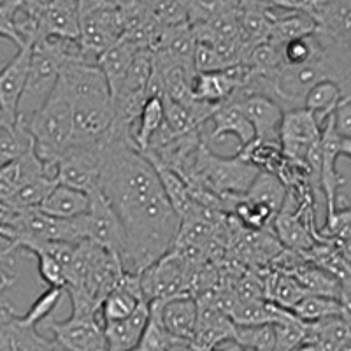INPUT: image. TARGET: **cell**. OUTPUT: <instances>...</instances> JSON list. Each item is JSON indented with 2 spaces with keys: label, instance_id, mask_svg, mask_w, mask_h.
Masks as SVG:
<instances>
[{
  "label": "cell",
  "instance_id": "7bdbcfd3",
  "mask_svg": "<svg viewBox=\"0 0 351 351\" xmlns=\"http://www.w3.org/2000/svg\"><path fill=\"white\" fill-rule=\"evenodd\" d=\"M169 351H195L190 343H184V341H174L172 346L169 348Z\"/></svg>",
  "mask_w": 351,
  "mask_h": 351
},
{
  "label": "cell",
  "instance_id": "f546056e",
  "mask_svg": "<svg viewBox=\"0 0 351 351\" xmlns=\"http://www.w3.org/2000/svg\"><path fill=\"white\" fill-rule=\"evenodd\" d=\"M291 313L306 324H315L322 319L341 316V304L337 299L324 295H307L297 304Z\"/></svg>",
  "mask_w": 351,
  "mask_h": 351
},
{
  "label": "cell",
  "instance_id": "b9f144b4",
  "mask_svg": "<svg viewBox=\"0 0 351 351\" xmlns=\"http://www.w3.org/2000/svg\"><path fill=\"white\" fill-rule=\"evenodd\" d=\"M215 351H253V350L241 346V344H237L236 341H228V343L221 344V346H219L218 350H215Z\"/></svg>",
  "mask_w": 351,
  "mask_h": 351
},
{
  "label": "cell",
  "instance_id": "1f68e13d",
  "mask_svg": "<svg viewBox=\"0 0 351 351\" xmlns=\"http://www.w3.org/2000/svg\"><path fill=\"white\" fill-rule=\"evenodd\" d=\"M276 346L274 351H297L304 343L307 335V324L300 322L293 313L288 319L274 324Z\"/></svg>",
  "mask_w": 351,
  "mask_h": 351
},
{
  "label": "cell",
  "instance_id": "7c38bea8",
  "mask_svg": "<svg viewBox=\"0 0 351 351\" xmlns=\"http://www.w3.org/2000/svg\"><path fill=\"white\" fill-rule=\"evenodd\" d=\"M315 40L325 77L339 86L343 100L351 102V37L335 39L318 28Z\"/></svg>",
  "mask_w": 351,
  "mask_h": 351
},
{
  "label": "cell",
  "instance_id": "ac0fdd59",
  "mask_svg": "<svg viewBox=\"0 0 351 351\" xmlns=\"http://www.w3.org/2000/svg\"><path fill=\"white\" fill-rule=\"evenodd\" d=\"M152 311L149 304L143 302L136 313L120 322L104 324L106 343L108 351H134L143 337L144 330L148 327Z\"/></svg>",
  "mask_w": 351,
  "mask_h": 351
},
{
  "label": "cell",
  "instance_id": "e575fe53",
  "mask_svg": "<svg viewBox=\"0 0 351 351\" xmlns=\"http://www.w3.org/2000/svg\"><path fill=\"white\" fill-rule=\"evenodd\" d=\"M149 11L160 25L181 27L188 21V2H149Z\"/></svg>",
  "mask_w": 351,
  "mask_h": 351
},
{
  "label": "cell",
  "instance_id": "52a82bcc",
  "mask_svg": "<svg viewBox=\"0 0 351 351\" xmlns=\"http://www.w3.org/2000/svg\"><path fill=\"white\" fill-rule=\"evenodd\" d=\"M44 328H48L53 341L72 351H108L104 334V322L100 316L71 315L64 322L49 316L44 319Z\"/></svg>",
  "mask_w": 351,
  "mask_h": 351
},
{
  "label": "cell",
  "instance_id": "9c48e42d",
  "mask_svg": "<svg viewBox=\"0 0 351 351\" xmlns=\"http://www.w3.org/2000/svg\"><path fill=\"white\" fill-rule=\"evenodd\" d=\"M322 139V128L306 109L285 112L281 125V149L291 164L306 167L311 148ZM307 169V167H306Z\"/></svg>",
  "mask_w": 351,
  "mask_h": 351
},
{
  "label": "cell",
  "instance_id": "8d00e7d4",
  "mask_svg": "<svg viewBox=\"0 0 351 351\" xmlns=\"http://www.w3.org/2000/svg\"><path fill=\"white\" fill-rule=\"evenodd\" d=\"M34 256L37 258L40 280L49 288H64L65 290V287H67V272H65L64 265L48 253H36Z\"/></svg>",
  "mask_w": 351,
  "mask_h": 351
},
{
  "label": "cell",
  "instance_id": "603a6c76",
  "mask_svg": "<svg viewBox=\"0 0 351 351\" xmlns=\"http://www.w3.org/2000/svg\"><path fill=\"white\" fill-rule=\"evenodd\" d=\"M341 102H343V95H341L339 86L332 81H319L307 93L304 100V109L315 116L319 128H324Z\"/></svg>",
  "mask_w": 351,
  "mask_h": 351
},
{
  "label": "cell",
  "instance_id": "8992f818",
  "mask_svg": "<svg viewBox=\"0 0 351 351\" xmlns=\"http://www.w3.org/2000/svg\"><path fill=\"white\" fill-rule=\"evenodd\" d=\"M190 262L178 250H171L165 256L141 272V288L146 302L169 300L180 295H190Z\"/></svg>",
  "mask_w": 351,
  "mask_h": 351
},
{
  "label": "cell",
  "instance_id": "d6986e66",
  "mask_svg": "<svg viewBox=\"0 0 351 351\" xmlns=\"http://www.w3.org/2000/svg\"><path fill=\"white\" fill-rule=\"evenodd\" d=\"M139 51L141 49H137L130 40L121 37L118 43L112 44L108 51L99 56L97 65H99V69L108 80L112 97L118 93V90L123 84L125 77H127L128 71H130L132 64L136 60V56L139 55Z\"/></svg>",
  "mask_w": 351,
  "mask_h": 351
},
{
  "label": "cell",
  "instance_id": "6da1fadb",
  "mask_svg": "<svg viewBox=\"0 0 351 351\" xmlns=\"http://www.w3.org/2000/svg\"><path fill=\"white\" fill-rule=\"evenodd\" d=\"M99 188L127 236L125 272L141 274L171 252L181 230L180 215L134 137L114 125L106 136Z\"/></svg>",
  "mask_w": 351,
  "mask_h": 351
},
{
  "label": "cell",
  "instance_id": "ba28073f",
  "mask_svg": "<svg viewBox=\"0 0 351 351\" xmlns=\"http://www.w3.org/2000/svg\"><path fill=\"white\" fill-rule=\"evenodd\" d=\"M88 219V241L99 244L123 262L127 253V236L120 218L111 208V204L102 195L100 188L90 193V209Z\"/></svg>",
  "mask_w": 351,
  "mask_h": 351
},
{
  "label": "cell",
  "instance_id": "ab89813d",
  "mask_svg": "<svg viewBox=\"0 0 351 351\" xmlns=\"http://www.w3.org/2000/svg\"><path fill=\"white\" fill-rule=\"evenodd\" d=\"M335 130L341 137L351 139V102L343 100L334 112Z\"/></svg>",
  "mask_w": 351,
  "mask_h": 351
},
{
  "label": "cell",
  "instance_id": "d6a6232c",
  "mask_svg": "<svg viewBox=\"0 0 351 351\" xmlns=\"http://www.w3.org/2000/svg\"><path fill=\"white\" fill-rule=\"evenodd\" d=\"M64 293V288H48V290L44 291L43 295L30 306V309H28L25 315H21L23 322H27L28 325L37 327V324L44 322V319H48L49 316H51V313L55 311V307L58 306V302L62 300Z\"/></svg>",
  "mask_w": 351,
  "mask_h": 351
},
{
  "label": "cell",
  "instance_id": "bcb514c9",
  "mask_svg": "<svg viewBox=\"0 0 351 351\" xmlns=\"http://www.w3.org/2000/svg\"><path fill=\"white\" fill-rule=\"evenodd\" d=\"M5 64H8V60H0V74H2V71H4Z\"/></svg>",
  "mask_w": 351,
  "mask_h": 351
},
{
  "label": "cell",
  "instance_id": "4dcf8cb0",
  "mask_svg": "<svg viewBox=\"0 0 351 351\" xmlns=\"http://www.w3.org/2000/svg\"><path fill=\"white\" fill-rule=\"evenodd\" d=\"M234 341L253 351H274V325H236Z\"/></svg>",
  "mask_w": 351,
  "mask_h": 351
},
{
  "label": "cell",
  "instance_id": "5bb4252c",
  "mask_svg": "<svg viewBox=\"0 0 351 351\" xmlns=\"http://www.w3.org/2000/svg\"><path fill=\"white\" fill-rule=\"evenodd\" d=\"M209 121L213 123V128L209 130V134L204 136V141L211 148L213 144L219 143V141L227 136H232L237 139V143H239V149L237 152L247 148L255 141V130H253L252 123H250V120L244 114L241 99H237V97H232L227 102L219 104L215 109Z\"/></svg>",
  "mask_w": 351,
  "mask_h": 351
},
{
  "label": "cell",
  "instance_id": "5b68a950",
  "mask_svg": "<svg viewBox=\"0 0 351 351\" xmlns=\"http://www.w3.org/2000/svg\"><path fill=\"white\" fill-rule=\"evenodd\" d=\"M80 40L97 64L99 56L123 37L125 27L120 2L80 0Z\"/></svg>",
  "mask_w": 351,
  "mask_h": 351
},
{
  "label": "cell",
  "instance_id": "d4e9b609",
  "mask_svg": "<svg viewBox=\"0 0 351 351\" xmlns=\"http://www.w3.org/2000/svg\"><path fill=\"white\" fill-rule=\"evenodd\" d=\"M165 125V106L164 99L160 97H149L141 111L139 121H137L136 132H134V143L141 153L146 149L149 141L160 132Z\"/></svg>",
  "mask_w": 351,
  "mask_h": 351
},
{
  "label": "cell",
  "instance_id": "30bf717a",
  "mask_svg": "<svg viewBox=\"0 0 351 351\" xmlns=\"http://www.w3.org/2000/svg\"><path fill=\"white\" fill-rule=\"evenodd\" d=\"M32 48V44H27L18 49L0 74V123H18V108L30 71Z\"/></svg>",
  "mask_w": 351,
  "mask_h": 351
},
{
  "label": "cell",
  "instance_id": "484cf974",
  "mask_svg": "<svg viewBox=\"0 0 351 351\" xmlns=\"http://www.w3.org/2000/svg\"><path fill=\"white\" fill-rule=\"evenodd\" d=\"M34 149V137L23 125L0 123V167Z\"/></svg>",
  "mask_w": 351,
  "mask_h": 351
},
{
  "label": "cell",
  "instance_id": "ee69618b",
  "mask_svg": "<svg viewBox=\"0 0 351 351\" xmlns=\"http://www.w3.org/2000/svg\"><path fill=\"white\" fill-rule=\"evenodd\" d=\"M341 155H344L346 158H350V162H351V139L341 137Z\"/></svg>",
  "mask_w": 351,
  "mask_h": 351
},
{
  "label": "cell",
  "instance_id": "836d02e7",
  "mask_svg": "<svg viewBox=\"0 0 351 351\" xmlns=\"http://www.w3.org/2000/svg\"><path fill=\"white\" fill-rule=\"evenodd\" d=\"M316 56V43L315 37H302V39H295L287 43L281 48V58H283V65H290V67H299V65H306Z\"/></svg>",
  "mask_w": 351,
  "mask_h": 351
},
{
  "label": "cell",
  "instance_id": "7402d4cb",
  "mask_svg": "<svg viewBox=\"0 0 351 351\" xmlns=\"http://www.w3.org/2000/svg\"><path fill=\"white\" fill-rule=\"evenodd\" d=\"M285 5V4H283ZM318 30V25L313 20L307 12L297 11L291 9L287 16L281 18L278 23L272 25L271 36H269V43L274 44L276 48H283L285 44L290 40L302 39V37H309Z\"/></svg>",
  "mask_w": 351,
  "mask_h": 351
},
{
  "label": "cell",
  "instance_id": "f35d334b",
  "mask_svg": "<svg viewBox=\"0 0 351 351\" xmlns=\"http://www.w3.org/2000/svg\"><path fill=\"white\" fill-rule=\"evenodd\" d=\"M21 0H5L0 2V37L4 39H11L16 44L18 49L21 48V40L14 28V12H16L18 5Z\"/></svg>",
  "mask_w": 351,
  "mask_h": 351
},
{
  "label": "cell",
  "instance_id": "277c9868",
  "mask_svg": "<svg viewBox=\"0 0 351 351\" xmlns=\"http://www.w3.org/2000/svg\"><path fill=\"white\" fill-rule=\"evenodd\" d=\"M64 64L65 56L62 49V39L48 37L34 44L30 71L18 108V125L28 128L30 121L44 108L60 81Z\"/></svg>",
  "mask_w": 351,
  "mask_h": 351
},
{
  "label": "cell",
  "instance_id": "f1b7e54d",
  "mask_svg": "<svg viewBox=\"0 0 351 351\" xmlns=\"http://www.w3.org/2000/svg\"><path fill=\"white\" fill-rule=\"evenodd\" d=\"M265 287H267L265 291L271 302L278 304L288 311H291L304 297L309 295L293 276L283 274V272H272Z\"/></svg>",
  "mask_w": 351,
  "mask_h": 351
},
{
  "label": "cell",
  "instance_id": "8fae6325",
  "mask_svg": "<svg viewBox=\"0 0 351 351\" xmlns=\"http://www.w3.org/2000/svg\"><path fill=\"white\" fill-rule=\"evenodd\" d=\"M149 311L176 341L192 343L199 324V302L192 295L155 300L149 302Z\"/></svg>",
  "mask_w": 351,
  "mask_h": 351
},
{
  "label": "cell",
  "instance_id": "44dd1931",
  "mask_svg": "<svg viewBox=\"0 0 351 351\" xmlns=\"http://www.w3.org/2000/svg\"><path fill=\"white\" fill-rule=\"evenodd\" d=\"M237 83L227 71L199 74L192 77L193 99L209 106H219L237 93Z\"/></svg>",
  "mask_w": 351,
  "mask_h": 351
},
{
  "label": "cell",
  "instance_id": "3957f363",
  "mask_svg": "<svg viewBox=\"0 0 351 351\" xmlns=\"http://www.w3.org/2000/svg\"><path fill=\"white\" fill-rule=\"evenodd\" d=\"M260 172H262L260 169H256L239 155L232 158L216 155L211 146H208L204 141L197 152L186 183L206 188L221 199L241 197L246 195Z\"/></svg>",
  "mask_w": 351,
  "mask_h": 351
},
{
  "label": "cell",
  "instance_id": "60d3db41",
  "mask_svg": "<svg viewBox=\"0 0 351 351\" xmlns=\"http://www.w3.org/2000/svg\"><path fill=\"white\" fill-rule=\"evenodd\" d=\"M332 246L341 253L344 260L351 265V236L350 237H337V239H332L328 241Z\"/></svg>",
  "mask_w": 351,
  "mask_h": 351
},
{
  "label": "cell",
  "instance_id": "83f0119b",
  "mask_svg": "<svg viewBox=\"0 0 351 351\" xmlns=\"http://www.w3.org/2000/svg\"><path fill=\"white\" fill-rule=\"evenodd\" d=\"M288 190L287 184L271 172H260L256 180L253 181L252 188L247 190V199L255 200V202L265 204L274 213H280L287 200Z\"/></svg>",
  "mask_w": 351,
  "mask_h": 351
},
{
  "label": "cell",
  "instance_id": "9a60e30c",
  "mask_svg": "<svg viewBox=\"0 0 351 351\" xmlns=\"http://www.w3.org/2000/svg\"><path fill=\"white\" fill-rule=\"evenodd\" d=\"M341 155V136L335 130L334 116L328 118L322 128V174H319V188L327 200V218L337 211V195L339 188L346 181L335 171V160Z\"/></svg>",
  "mask_w": 351,
  "mask_h": 351
},
{
  "label": "cell",
  "instance_id": "cb8c5ba5",
  "mask_svg": "<svg viewBox=\"0 0 351 351\" xmlns=\"http://www.w3.org/2000/svg\"><path fill=\"white\" fill-rule=\"evenodd\" d=\"M291 276L302 285V288L309 295H324L339 300L341 288H343L339 281L309 260H306Z\"/></svg>",
  "mask_w": 351,
  "mask_h": 351
},
{
  "label": "cell",
  "instance_id": "d590c367",
  "mask_svg": "<svg viewBox=\"0 0 351 351\" xmlns=\"http://www.w3.org/2000/svg\"><path fill=\"white\" fill-rule=\"evenodd\" d=\"M174 341L176 339L165 330L164 325L160 324V319L152 315L148 327L134 351H169Z\"/></svg>",
  "mask_w": 351,
  "mask_h": 351
},
{
  "label": "cell",
  "instance_id": "7a4b0ae2",
  "mask_svg": "<svg viewBox=\"0 0 351 351\" xmlns=\"http://www.w3.org/2000/svg\"><path fill=\"white\" fill-rule=\"evenodd\" d=\"M74 95L60 77L53 95L28 125L34 137V152L49 169H55L56 162L74 143Z\"/></svg>",
  "mask_w": 351,
  "mask_h": 351
},
{
  "label": "cell",
  "instance_id": "f6af8a7d",
  "mask_svg": "<svg viewBox=\"0 0 351 351\" xmlns=\"http://www.w3.org/2000/svg\"><path fill=\"white\" fill-rule=\"evenodd\" d=\"M51 351H72V350H67V348L60 346V344L55 343V341H53V348H51Z\"/></svg>",
  "mask_w": 351,
  "mask_h": 351
},
{
  "label": "cell",
  "instance_id": "ffe728a7",
  "mask_svg": "<svg viewBox=\"0 0 351 351\" xmlns=\"http://www.w3.org/2000/svg\"><path fill=\"white\" fill-rule=\"evenodd\" d=\"M90 209V193L81 192L76 188L56 184L55 190L39 206L44 215L58 219H72L86 215Z\"/></svg>",
  "mask_w": 351,
  "mask_h": 351
},
{
  "label": "cell",
  "instance_id": "4316f807",
  "mask_svg": "<svg viewBox=\"0 0 351 351\" xmlns=\"http://www.w3.org/2000/svg\"><path fill=\"white\" fill-rule=\"evenodd\" d=\"M56 184H58L56 176L51 174V172L39 176L30 183L23 184L4 206L11 209H20V211L21 209H39L40 204L48 199L49 193L55 190Z\"/></svg>",
  "mask_w": 351,
  "mask_h": 351
},
{
  "label": "cell",
  "instance_id": "74e56055",
  "mask_svg": "<svg viewBox=\"0 0 351 351\" xmlns=\"http://www.w3.org/2000/svg\"><path fill=\"white\" fill-rule=\"evenodd\" d=\"M228 69L225 60L218 55L211 44L199 43L197 40L195 49V72L199 74H211V72H221Z\"/></svg>",
  "mask_w": 351,
  "mask_h": 351
},
{
  "label": "cell",
  "instance_id": "2e32d148",
  "mask_svg": "<svg viewBox=\"0 0 351 351\" xmlns=\"http://www.w3.org/2000/svg\"><path fill=\"white\" fill-rule=\"evenodd\" d=\"M243 111L255 130V141L281 146V125L285 111L274 100L262 95H250L241 100Z\"/></svg>",
  "mask_w": 351,
  "mask_h": 351
},
{
  "label": "cell",
  "instance_id": "e0dca14e",
  "mask_svg": "<svg viewBox=\"0 0 351 351\" xmlns=\"http://www.w3.org/2000/svg\"><path fill=\"white\" fill-rule=\"evenodd\" d=\"M80 39V4L74 0L43 2L40 39Z\"/></svg>",
  "mask_w": 351,
  "mask_h": 351
},
{
  "label": "cell",
  "instance_id": "4fadbf2b",
  "mask_svg": "<svg viewBox=\"0 0 351 351\" xmlns=\"http://www.w3.org/2000/svg\"><path fill=\"white\" fill-rule=\"evenodd\" d=\"M51 348L53 339L40 335L11 304L0 300V351H51Z\"/></svg>",
  "mask_w": 351,
  "mask_h": 351
}]
</instances>
